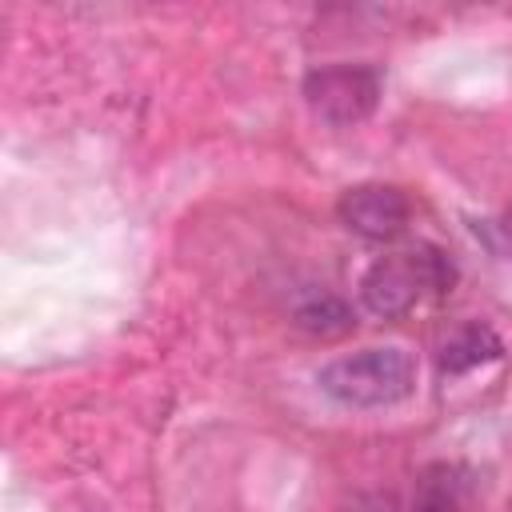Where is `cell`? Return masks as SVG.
Returning <instances> with one entry per match:
<instances>
[{
  "label": "cell",
  "mask_w": 512,
  "mask_h": 512,
  "mask_svg": "<svg viewBox=\"0 0 512 512\" xmlns=\"http://www.w3.org/2000/svg\"><path fill=\"white\" fill-rule=\"evenodd\" d=\"M316 384L324 396L348 408H384L412 392L416 384V360L404 344H372L348 356L328 360L316 372Z\"/></svg>",
  "instance_id": "1"
},
{
  "label": "cell",
  "mask_w": 512,
  "mask_h": 512,
  "mask_svg": "<svg viewBox=\"0 0 512 512\" xmlns=\"http://www.w3.org/2000/svg\"><path fill=\"white\" fill-rule=\"evenodd\" d=\"M456 284V264L444 248L436 244H408L392 256H380L364 280L360 296L376 316H404L420 292H452Z\"/></svg>",
  "instance_id": "2"
},
{
  "label": "cell",
  "mask_w": 512,
  "mask_h": 512,
  "mask_svg": "<svg viewBox=\"0 0 512 512\" xmlns=\"http://www.w3.org/2000/svg\"><path fill=\"white\" fill-rule=\"evenodd\" d=\"M304 100L332 128L360 124L376 108V100H380V72L372 64H328V68H312L304 76Z\"/></svg>",
  "instance_id": "3"
},
{
  "label": "cell",
  "mask_w": 512,
  "mask_h": 512,
  "mask_svg": "<svg viewBox=\"0 0 512 512\" xmlns=\"http://www.w3.org/2000/svg\"><path fill=\"white\" fill-rule=\"evenodd\" d=\"M344 228L364 240H396L408 228V196L392 184H356L336 204Z\"/></svg>",
  "instance_id": "4"
},
{
  "label": "cell",
  "mask_w": 512,
  "mask_h": 512,
  "mask_svg": "<svg viewBox=\"0 0 512 512\" xmlns=\"http://www.w3.org/2000/svg\"><path fill=\"white\" fill-rule=\"evenodd\" d=\"M412 512H472V476L460 464H428L416 480Z\"/></svg>",
  "instance_id": "5"
},
{
  "label": "cell",
  "mask_w": 512,
  "mask_h": 512,
  "mask_svg": "<svg viewBox=\"0 0 512 512\" xmlns=\"http://www.w3.org/2000/svg\"><path fill=\"white\" fill-rule=\"evenodd\" d=\"M504 352V340L488 328V324H464L460 332H452L440 348V372L444 376H460V372H472L488 360H496Z\"/></svg>",
  "instance_id": "6"
},
{
  "label": "cell",
  "mask_w": 512,
  "mask_h": 512,
  "mask_svg": "<svg viewBox=\"0 0 512 512\" xmlns=\"http://www.w3.org/2000/svg\"><path fill=\"white\" fill-rule=\"evenodd\" d=\"M292 320H296V328H304L312 336H340V332H348L356 324V312H352V304L344 296L316 288V292H304L292 304Z\"/></svg>",
  "instance_id": "7"
},
{
  "label": "cell",
  "mask_w": 512,
  "mask_h": 512,
  "mask_svg": "<svg viewBox=\"0 0 512 512\" xmlns=\"http://www.w3.org/2000/svg\"><path fill=\"white\" fill-rule=\"evenodd\" d=\"M352 512H400V508H396V496L392 492H368V496H360L352 504Z\"/></svg>",
  "instance_id": "8"
}]
</instances>
